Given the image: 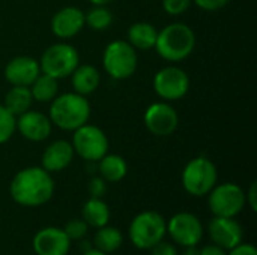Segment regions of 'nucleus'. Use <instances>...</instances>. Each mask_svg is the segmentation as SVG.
Wrapping results in <instances>:
<instances>
[{
  "label": "nucleus",
  "instance_id": "nucleus-1",
  "mask_svg": "<svg viewBox=\"0 0 257 255\" xmlns=\"http://www.w3.org/2000/svg\"><path fill=\"white\" fill-rule=\"evenodd\" d=\"M9 194L11 198L23 207L44 206L54 194L53 176L42 167L23 168L12 177Z\"/></svg>",
  "mask_w": 257,
  "mask_h": 255
},
{
  "label": "nucleus",
  "instance_id": "nucleus-2",
  "mask_svg": "<svg viewBox=\"0 0 257 255\" xmlns=\"http://www.w3.org/2000/svg\"><path fill=\"white\" fill-rule=\"evenodd\" d=\"M48 117L51 123L63 131H75L89 122L90 104L87 96L75 92L57 95L50 105Z\"/></svg>",
  "mask_w": 257,
  "mask_h": 255
},
{
  "label": "nucleus",
  "instance_id": "nucleus-3",
  "mask_svg": "<svg viewBox=\"0 0 257 255\" xmlns=\"http://www.w3.org/2000/svg\"><path fill=\"white\" fill-rule=\"evenodd\" d=\"M196 47L194 30L185 23H172L158 32L154 50L167 62L185 60Z\"/></svg>",
  "mask_w": 257,
  "mask_h": 255
},
{
  "label": "nucleus",
  "instance_id": "nucleus-4",
  "mask_svg": "<svg viewBox=\"0 0 257 255\" xmlns=\"http://www.w3.org/2000/svg\"><path fill=\"white\" fill-rule=\"evenodd\" d=\"M167 234V221L157 210H143L137 213L130 227L128 237L131 243L142 251L151 249Z\"/></svg>",
  "mask_w": 257,
  "mask_h": 255
},
{
  "label": "nucleus",
  "instance_id": "nucleus-5",
  "mask_svg": "<svg viewBox=\"0 0 257 255\" xmlns=\"http://www.w3.org/2000/svg\"><path fill=\"white\" fill-rule=\"evenodd\" d=\"M218 171L215 164L206 156H197L187 162L182 170L181 182L187 194L193 197H205L217 185Z\"/></svg>",
  "mask_w": 257,
  "mask_h": 255
},
{
  "label": "nucleus",
  "instance_id": "nucleus-6",
  "mask_svg": "<svg viewBox=\"0 0 257 255\" xmlns=\"http://www.w3.org/2000/svg\"><path fill=\"white\" fill-rule=\"evenodd\" d=\"M137 50H134L126 41H111L102 53L104 71L114 80L122 81L131 78L137 71Z\"/></svg>",
  "mask_w": 257,
  "mask_h": 255
},
{
  "label": "nucleus",
  "instance_id": "nucleus-7",
  "mask_svg": "<svg viewBox=\"0 0 257 255\" xmlns=\"http://www.w3.org/2000/svg\"><path fill=\"white\" fill-rule=\"evenodd\" d=\"M80 65V56L74 45L68 42H57L50 45L41 56L39 68L42 74H47L56 80L71 77L75 68Z\"/></svg>",
  "mask_w": 257,
  "mask_h": 255
},
{
  "label": "nucleus",
  "instance_id": "nucleus-8",
  "mask_svg": "<svg viewBox=\"0 0 257 255\" xmlns=\"http://www.w3.org/2000/svg\"><path fill=\"white\" fill-rule=\"evenodd\" d=\"M208 207L214 216L236 218L245 207V192L233 182L215 185L208 194Z\"/></svg>",
  "mask_w": 257,
  "mask_h": 255
},
{
  "label": "nucleus",
  "instance_id": "nucleus-9",
  "mask_svg": "<svg viewBox=\"0 0 257 255\" xmlns=\"http://www.w3.org/2000/svg\"><path fill=\"white\" fill-rule=\"evenodd\" d=\"M71 144L74 152L86 162H98L108 153V138L105 132L90 123H84L72 131Z\"/></svg>",
  "mask_w": 257,
  "mask_h": 255
},
{
  "label": "nucleus",
  "instance_id": "nucleus-10",
  "mask_svg": "<svg viewBox=\"0 0 257 255\" xmlns=\"http://www.w3.org/2000/svg\"><path fill=\"white\" fill-rule=\"evenodd\" d=\"M203 233L202 221L191 212H179L167 221V234L178 246H197Z\"/></svg>",
  "mask_w": 257,
  "mask_h": 255
},
{
  "label": "nucleus",
  "instance_id": "nucleus-11",
  "mask_svg": "<svg viewBox=\"0 0 257 255\" xmlns=\"http://www.w3.org/2000/svg\"><path fill=\"white\" fill-rule=\"evenodd\" d=\"M154 90L166 102L179 101L190 90V77L178 66H166L155 74Z\"/></svg>",
  "mask_w": 257,
  "mask_h": 255
},
{
  "label": "nucleus",
  "instance_id": "nucleus-12",
  "mask_svg": "<svg viewBox=\"0 0 257 255\" xmlns=\"http://www.w3.org/2000/svg\"><path fill=\"white\" fill-rule=\"evenodd\" d=\"M146 129L157 137L172 135L179 125V116L176 110L166 101L151 104L143 116Z\"/></svg>",
  "mask_w": 257,
  "mask_h": 255
},
{
  "label": "nucleus",
  "instance_id": "nucleus-13",
  "mask_svg": "<svg viewBox=\"0 0 257 255\" xmlns=\"http://www.w3.org/2000/svg\"><path fill=\"white\" fill-rule=\"evenodd\" d=\"M208 233L214 245L229 251L244 239V230L235 218L214 216L208 225Z\"/></svg>",
  "mask_w": 257,
  "mask_h": 255
},
{
  "label": "nucleus",
  "instance_id": "nucleus-14",
  "mask_svg": "<svg viewBox=\"0 0 257 255\" xmlns=\"http://www.w3.org/2000/svg\"><path fill=\"white\" fill-rule=\"evenodd\" d=\"M71 243L63 228L45 227L33 236L32 246L36 255H68Z\"/></svg>",
  "mask_w": 257,
  "mask_h": 255
},
{
  "label": "nucleus",
  "instance_id": "nucleus-15",
  "mask_svg": "<svg viewBox=\"0 0 257 255\" xmlns=\"http://www.w3.org/2000/svg\"><path fill=\"white\" fill-rule=\"evenodd\" d=\"M51 129L53 123L50 117L39 111L27 110L17 117V131L23 138L32 143H41L47 140L51 134Z\"/></svg>",
  "mask_w": 257,
  "mask_h": 255
},
{
  "label": "nucleus",
  "instance_id": "nucleus-16",
  "mask_svg": "<svg viewBox=\"0 0 257 255\" xmlns=\"http://www.w3.org/2000/svg\"><path fill=\"white\" fill-rule=\"evenodd\" d=\"M84 12L75 6L59 9L51 18V32L59 39H71L84 27Z\"/></svg>",
  "mask_w": 257,
  "mask_h": 255
},
{
  "label": "nucleus",
  "instance_id": "nucleus-17",
  "mask_svg": "<svg viewBox=\"0 0 257 255\" xmlns=\"http://www.w3.org/2000/svg\"><path fill=\"white\" fill-rule=\"evenodd\" d=\"M41 74L39 62L29 56H18L8 62L5 68V78L11 86L29 87Z\"/></svg>",
  "mask_w": 257,
  "mask_h": 255
},
{
  "label": "nucleus",
  "instance_id": "nucleus-18",
  "mask_svg": "<svg viewBox=\"0 0 257 255\" xmlns=\"http://www.w3.org/2000/svg\"><path fill=\"white\" fill-rule=\"evenodd\" d=\"M74 149L71 141L66 140H56L51 144H48L42 153V168L48 173H59L68 168L74 159Z\"/></svg>",
  "mask_w": 257,
  "mask_h": 255
},
{
  "label": "nucleus",
  "instance_id": "nucleus-19",
  "mask_svg": "<svg viewBox=\"0 0 257 255\" xmlns=\"http://www.w3.org/2000/svg\"><path fill=\"white\" fill-rule=\"evenodd\" d=\"M101 83V74L93 65H78L71 74V84L75 93L89 96Z\"/></svg>",
  "mask_w": 257,
  "mask_h": 255
},
{
  "label": "nucleus",
  "instance_id": "nucleus-20",
  "mask_svg": "<svg viewBox=\"0 0 257 255\" xmlns=\"http://www.w3.org/2000/svg\"><path fill=\"white\" fill-rule=\"evenodd\" d=\"M126 36H128V41L126 42L134 50L148 51V50H152L155 47L157 36H158V30L151 23L139 21V23H134V24L130 26Z\"/></svg>",
  "mask_w": 257,
  "mask_h": 255
},
{
  "label": "nucleus",
  "instance_id": "nucleus-21",
  "mask_svg": "<svg viewBox=\"0 0 257 255\" xmlns=\"http://www.w3.org/2000/svg\"><path fill=\"white\" fill-rule=\"evenodd\" d=\"M98 174L110 183H117L122 179H125L128 173V164L126 161L116 153H107L96 162Z\"/></svg>",
  "mask_w": 257,
  "mask_h": 255
},
{
  "label": "nucleus",
  "instance_id": "nucleus-22",
  "mask_svg": "<svg viewBox=\"0 0 257 255\" xmlns=\"http://www.w3.org/2000/svg\"><path fill=\"white\" fill-rule=\"evenodd\" d=\"M83 219L89 227L101 228L110 222V207L102 198L90 197L81 209Z\"/></svg>",
  "mask_w": 257,
  "mask_h": 255
},
{
  "label": "nucleus",
  "instance_id": "nucleus-23",
  "mask_svg": "<svg viewBox=\"0 0 257 255\" xmlns=\"http://www.w3.org/2000/svg\"><path fill=\"white\" fill-rule=\"evenodd\" d=\"M92 243H93L95 249L105 252V254H111V252H116L122 246L123 234L119 228L107 224V225L98 228V231L93 236Z\"/></svg>",
  "mask_w": 257,
  "mask_h": 255
},
{
  "label": "nucleus",
  "instance_id": "nucleus-24",
  "mask_svg": "<svg viewBox=\"0 0 257 255\" xmlns=\"http://www.w3.org/2000/svg\"><path fill=\"white\" fill-rule=\"evenodd\" d=\"M32 104H33V98H32L30 89L26 86H12L8 90V93L5 96V102H3V105L15 117H18L20 114L30 110Z\"/></svg>",
  "mask_w": 257,
  "mask_h": 255
},
{
  "label": "nucleus",
  "instance_id": "nucleus-25",
  "mask_svg": "<svg viewBox=\"0 0 257 255\" xmlns=\"http://www.w3.org/2000/svg\"><path fill=\"white\" fill-rule=\"evenodd\" d=\"M29 89H30L33 101L51 102L59 93V80L41 72L35 78V81L29 86Z\"/></svg>",
  "mask_w": 257,
  "mask_h": 255
},
{
  "label": "nucleus",
  "instance_id": "nucleus-26",
  "mask_svg": "<svg viewBox=\"0 0 257 255\" xmlns=\"http://www.w3.org/2000/svg\"><path fill=\"white\" fill-rule=\"evenodd\" d=\"M113 23V14L107 6H95L84 12V24L89 26L92 30L101 32L110 27Z\"/></svg>",
  "mask_w": 257,
  "mask_h": 255
},
{
  "label": "nucleus",
  "instance_id": "nucleus-27",
  "mask_svg": "<svg viewBox=\"0 0 257 255\" xmlns=\"http://www.w3.org/2000/svg\"><path fill=\"white\" fill-rule=\"evenodd\" d=\"M17 131V117L0 104V144H5L12 138Z\"/></svg>",
  "mask_w": 257,
  "mask_h": 255
},
{
  "label": "nucleus",
  "instance_id": "nucleus-28",
  "mask_svg": "<svg viewBox=\"0 0 257 255\" xmlns=\"http://www.w3.org/2000/svg\"><path fill=\"white\" fill-rule=\"evenodd\" d=\"M63 231L66 233V236L69 237L71 242H80L87 236L89 231V225L86 224V221L81 219H71L65 224Z\"/></svg>",
  "mask_w": 257,
  "mask_h": 255
},
{
  "label": "nucleus",
  "instance_id": "nucleus-29",
  "mask_svg": "<svg viewBox=\"0 0 257 255\" xmlns=\"http://www.w3.org/2000/svg\"><path fill=\"white\" fill-rule=\"evenodd\" d=\"M193 0H163L164 11L172 17H179L191 6Z\"/></svg>",
  "mask_w": 257,
  "mask_h": 255
},
{
  "label": "nucleus",
  "instance_id": "nucleus-30",
  "mask_svg": "<svg viewBox=\"0 0 257 255\" xmlns=\"http://www.w3.org/2000/svg\"><path fill=\"white\" fill-rule=\"evenodd\" d=\"M87 191L90 194V197L95 198H102L107 192V182L98 174V176H92L89 183H87Z\"/></svg>",
  "mask_w": 257,
  "mask_h": 255
},
{
  "label": "nucleus",
  "instance_id": "nucleus-31",
  "mask_svg": "<svg viewBox=\"0 0 257 255\" xmlns=\"http://www.w3.org/2000/svg\"><path fill=\"white\" fill-rule=\"evenodd\" d=\"M151 255H179V252H178L175 243L161 240L160 243H157L155 246L151 248Z\"/></svg>",
  "mask_w": 257,
  "mask_h": 255
},
{
  "label": "nucleus",
  "instance_id": "nucleus-32",
  "mask_svg": "<svg viewBox=\"0 0 257 255\" xmlns=\"http://www.w3.org/2000/svg\"><path fill=\"white\" fill-rule=\"evenodd\" d=\"M203 11H218L230 3V0H193Z\"/></svg>",
  "mask_w": 257,
  "mask_h": 255
},
{
  "label": "nucleus",
  "instance_id": "nucleus-33",
  "mask_svg": "<svg viewBox=\"0 0 257 255\" xmlns=\"http://www.w3.org/2000/svg\"><path fill=\"white\" fill-rule=\"evenodd\" d=\"M227 255H257V249L253 243H244V242H241L235 248L229 249Z\"/></svg>",
  "mask_w": 257,
  "mask_h": 255
},
{
  "label": "nucleus",
  "instance_id": "nucleus-34",
  "mask_svg": "<svg viewBox=\"0 0 257 255\" xmlns=\"http://www.w3.org/2000/svg\"><path fill=\"white\" fill-rule=\"evenodd\" d=\"M245 204L250 206V209L253 212L257 210V183L253 182L248 188V191L245 192Z\"/></svg>",
  "mask_w": 257,
  "mask_h": 255
},
{
  "label": "nucleus",
  "instance_id": "nucleus-35",
  "mask_svg": "<svg viewBox=\"0 0 257 255\" xmlns=\"http://www.w3.org/2000/svg\"><path fill=\"white\" fill-rule=\"evenodd\" d=\"M200 255H227V251H224L223 248L211 243V245H206V246L200 248Z\"/></svg>",
  "mask_w": 257,
  "mask_h": 255
},
{
  "label": "nucleus",
  "instance_id": "nucleus-36",
  "mask_svg": "<svg viewBox=\"0 0 257 255\" xmlns=\"http://www.w3.org/2000/svg\"><path fill=\"white\" fill-rule=\"evenodd\" d=\"M181 255H200V248H197V246H187V248H184V251H182Z\"/></svg>",
  "mask_w": 257,
  "mask_h": 255
},
{
  "label": "nucleus",
  "instance_id": "nucleus-37",
  "mask_svg": "<svg viewBox=\"0 0 257 255\" xmlns=\"http://www.w3.org/2000/svg\"><path fill=\"white\" fill-rule=\"evenodd\" d=\"M89 2L95 6H107V5L113 3L114 0H89Z\"/></svg>",
  "mask_w": 257,
  "mask_h": 255
},
{
  "label": "nucleus",
  "instance_id": "nucleus-38",
  "mask_svg": "<svg viewBox=\"0 0 257 255\" xmlns=\"http://www.w3.org/2000/svg\"><path fill=\"white\" fill-rule=\"evenodd\" d=\"M83 255H108L105 254V252H101V251H98V249H95V248H90V249H87V251H84Z\"/></svg>",
  "mask_w": 257,
  "mask_h": 255
}]
</instances>
